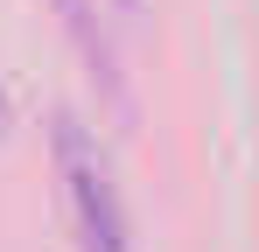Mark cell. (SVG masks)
Here are the masks:
<instances>
[{
	"instance_id": "4",
	"label": "cell",
	"mask_w": 259,
	"mask_h": 252,
	"mask_svg": "<svg viewBox=\"0 0 259 252\" xmlns=\"http://www.w3.org/2000/svg\"><path fill=\"white\" fill-rule=\"evenodd\" d=\"M7 126H14V105H7V91H0V133H7Z\"/></svg>"
},
{
	"instance_id": "1",
	"label": "cell",
	"mask_w": 259,
	"mask_h": 252,
	"mask_svg": "<svg viewBox=\"0 0 259 252\" xmlns=\"http://www.w3.org/2000/svg\"><path fill=\"white\" fill-rule=\"evenodd\" d=\"M56 175H63V196H70L84 252H133V224H126L119 189H112V168H105V154L91 147V133L70 112L56 119Z\"/></svg>"
},
{
	"instance_id": "2",
	"label": "cell",
	"mask_w": 259,
	"mask_h": 252,
	"mask_svg": "<svg viewBox=\"0 0 259 252\" xmlns=\"http://www.w3.org/2000/svg\"><path fill=\"white\" fill-rule=\"evenodd\" d=\"M56 14H63V28L77 35V49L91 56V70H105L112 77V49H105V35H98V0H49Z\"/></svg>"
},
{
	"instance_id": "3",
	"label": "cell",
	"mask_w": 259,
	"mask_h": 252,
	"mask_svg": "<svg viewBox=\"0 0 259 252\" xmlns=\"http://www.w3.org/2000/svg\"><path fill=\"white\" fill-rule=\"evenodd\" d=\"M105 7H119V14H126V21H133V14H140L147 0H105Z\"/></svg>"
}]
</instances>
